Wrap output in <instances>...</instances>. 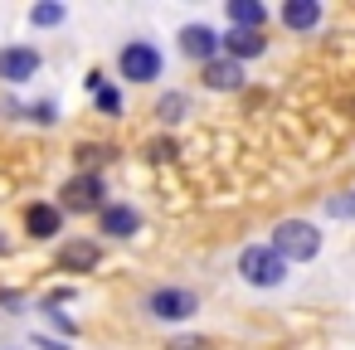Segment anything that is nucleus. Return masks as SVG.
<instances>
[{
  "label": "nucleus",
  "instance_id": "f257e3e1",
  "mask_svg": "<svg viewBox=\"0 0 355 350\" xmlns=\"http://www.w3.org/2000/svg\"><path fill=\"white\" fill-rule=\"evenodd\" d=\"M268 243H272V253L282 263H311L321 253V229L306 224V219H277V229H272Z\"/></svg>",
  "mask_w": 355,
  "mask_h": 350
},
{
  "label": "nucleus",
  "instance_id": "f03ea898",
  "mask_svg": "<svg viewBox=\"0 0 355 350\" xmlns=\"http://www.w3.org/2000/svg\"><path fill=\"white\" fill-rule=\"evenodd\" d=\"M117 73H122L127 83H156V78L166 73V54H161L151 40H127V44L117 49Z\"/></svg>",
  "mask_w": 355,
  "mask_h": 350
},
{
  "label": "nucleus",
  "instance_id": "7ed1b4c3",
  "mask_svg": "<svg viewBox=\"0 0 355 350\" xmlns=\"http://www.w3.org/2000/svg\"><path fill=\"white\" fill-rule=\"evenodd\" d=\"M239 277L248 282V287H282L287 282V263L272 253V243H248L243 253H239Z\"/></svg>",
  "mask_w": 355,
  "mask_h": 350
},
{
  "label": "nucleus",
  "instance_id": "20e7f679",
  "mask_svg": "<svg viewBox=\"0 0 355 350\" xmlns=\"http://www.w3.org/2000/svg\"><path fill=\"white\" fill-rule=\"evenodd\" d=\"M59 209L64 214H103L107 209V185L98 170H78L64 190H59Z\"/></svg>",
  "mask_w": 355,
  "mask_h": 350
},
{
  "label": "nucleus",
  "instance_id": "39448f33",
  "mask_svg": "<svg viewBox=\"0 0 355 350\" xmlns=\"http://www.w3.org/2000/svg\"><path fill=\"white\" fill-rule=\"evenodd\" d=\"M200 311V297L190 287H151L146 292V316L151 321H190Z\"/></svg>",
  "mask_w": 355,
  "mask_h": 350
},
{
  "label": "nucleus",
  "instance_id": "423d86ee",
  "mask_svg": "<svg viewBox=\"0 0 355 350\" xmlns=\"http://www.w3.org/2000/svg\"><path fill=\"white\" fill-rule=\"evenodd\" d=\"M40 69H44V54H40L35 44H6V49H0V83L20 88V83H30Z\"/></svg>",
  "mask_w": 355,
  "mask_h": 350
},
{
  "label": "nucleus",
  "instance_id": "0eeeda50",
  "mask_svg": "<svg viewBox=\"0 0 355 350\" xmlns=\"http://www.w3.org/2000/svg\"><path fill=\"white\" fill-rule=\"evenodd\" d=\"M180 54L205 69V64H214V59L224 54V40H219L209 25H185V30H180Z\"/></svg>",
  "mask_w": 355,
  "mask_h": 350
},
{
  "label": "nucleus",
  "instance_id": "6e6552de",
  "mask_svg": "<svg viewBox=\"0 0 355 350\" xmlns=\"http://www.w3.org/2000/svg\"><path fill=\"white\" fill-rule=\"evenodd\" d=\"M103 263V243L98 238H69L59 253H54V268L59 272H93Z\"/></svg>",
  "mask_w": 355,
  "mask_h": 350
},
{
  "label": "nucleus",
  "instance_id": "1a4fd4ad",
  "mask_svg": "<svg viewBox=\"0 0 355 350\" xmlns=\"http://www.w3.org/2000/svg\"><path fill=\"white\" fill-rule=\"evenodd\" d=\"M25 234L40 238V243L59 238V234H64V209H59V204H44V200L30 204V209H25Z\"/></svg>",
  "mask_w": 355,
  "mask_h": 350
},
{
  "label": "nucleus",
  "instance_id": "9d476101",
  "mask_svg": "<svg viewBox=\"0 0 355 350\" xmlns=\"http://www.w3.org/2000/svg\"><path fill=\"white\" fill-rule=\"evenodd\" d=\"M98 234H107V238H132V234H141V209H137V204H107V209L98 214Z\"/></svg>",
  "mask_w": 355,
  "mask_h": 350
},
{
  "label": "nucleus",
  "instance_id": "9b49d317",
  "mask_svg": "<svg viewBox=\"0 0 355 350\" xmlns=\"http://www.w3.org/2000/svg\"><path fill=\"white\" fill-rule=\"evenodd\" d=\"M321 0H282V10H277V20L292 30V35H311L316 25H321Z\"/></svg>",
  "mask_w": 355,
  "mask_h": 350
},
{
  "label": "nucleus",
  "instance_id": "f8f14e48",
  "mask_svg": "<svg viewBox=\"0 0 355 350\" xmlns=\"http://www.w3.org/2000/svg\"><path fill=\"white\" fill-rule=\"evenodd\" d=\"M200 78H205V88L209 93H239L243 88V64H234V59H214V64H205L200 69Z\"/></svg>",
  "mask_w": 355,
  "mask_h": 350
},
{
  "label": "nucleus",
  "instance_id": "ddd939ff",
  "mask_svg": "<svg viewBox=\"0 0 355 350\" xmlns=\"http://www.w3.org/2000/svg\"><path fill=\"white\" fill-rule=\"evenodd\" d=\"M219 40H224V59H234V64H248V59H263L268 54V40L263 35H248V30H229Z\"/></svg>",
  "mask_w": 355,
  "mask_h": 350
},
{
  "label": "nucleus",
  "instance_id": "4468645a",
  "mask_svg": "<svg viewBox=\"0 0 355 350\" xmlns=\"http://www.w3.org/2000/svg\"><path fill=\"white\" fill-rule=\"evenodd\" d=\"M224 15H229V30H248V35H263V25H268V10L258 0H229Z\"/></svg>",
  "mask_w": 355,
  "mask_h": 350
},
{
  "label": "nucleus",
  "instance_id": "2eb2a0df",
  "mask_svg": "<svg viewBox=\"0 0 355 350\" xmlns=\"http://www.w3.org/2000/svg\"><path fill=\"white\" fill-rule=\"evenodd\" d=\"M156 117H161L166 127L185 122V117H190V93H161V103H156Z\"/></svg>",
  "mask_w": 355,
  "mask_h": 350
},
{
  "label": "nucleus",
  "instance_id": "dca6fc26",
  "mask_svg": "<svg viewBox=\"0 0 355 350\" xmlns=\"http://www.w3.org/2000/svg\"><path fill=\"white\" fill-rule=\"evenodd\" d=\"M64 20H69V10L59 6V0H40V6L30 10V25H35V30H54V25H64Z\"/></svg>",
  "mask_w": 355,
  "mask_h": 350
},
{
  "label": "nucleus",
  "instance_id": "f3484780",
  "mask_svg": "<svg viewBox=\"0 0 355 350\" xmlns=\"http://www.w3.org/2000/svg\"><path fill=\"white\" fill-rule=\"evenodd\" d=\"M93 103H98V112L117 117L122 112V88H103V93H93Z\"/></svg>",
  "mask_w": 355,
  "mask_h": 350
},
{
  "label": "nucleus",
  "instance_id": "a211bd4d",
  "mask_svg": "<svg viewBox=\"0 0 355 350\" xmlns=\"http://www.w3.org/2000/svg\"><path fill=\"white\" fill-rule=\"evenodd\" d=\"M73 156H78V166H88V170H93V166H107V161H112V151H107V146H78Z\"/></svg>",
  "mask_w": 355,
  "mask_h": 350
},
{
  "label": "nucleus",
  "instance_id": "6ab92c4d",
  "mask_svg": "<svg viewBox=\"0 0 355 350\" xmlns=\"http://www.w3.org/2000/svg\"><path fill=\"white\" fill-rule=\"evenodd\" d=\"M30 112V122H40V127H54L59 122V107L54 103H35V107H25Z\"/></svg>",
  "mask_w": 355,
  "mask_h": 350
},
{
  "label": "nucleus",
  "instance_id": "aec40b11",
  "mask_svg": "<svg viewBox=\"0 0 355 350\" xmlns=\"http://www.w3.org/2000/svg\"><path fill=\"white\" fill-rule=\"evenodd\" d=\"M166 350H214L205 335H175V340H166Z\"/></svg>",
  "mask_w": 355,
  "mask_h": 350
},
{
  "label": "nucleus",
  "instance_id": "412c9836",
  "mask_svg": "<svg viewBox=\"0 0 355 350\" xmlns=\"http://www.w3.org/2000/svg\"><path fill=\"white\" fill-rule=\"evenodd\" d=\"M326 214H336V219H350V214H355V195H340V200H326Z\"/></svg>",
  "mask_w": 355,
  "mask_h": 350
},
{
  "label": "nucleus",
  "instance_id": "4be33fe9",
  "mask_svg": "<svg viewBox=\"0 0 355 350\" xmlns=\"http://www.w3.org/2000/svg\"><path fill=\"white\" fill-rule=\"evenodd\" d=\"M146 156H151V161H175V141H151Z\"/></svg>",
  "mask_w": 355,
  "mask_h": 350
},
{
  "label": "nucleus",
  "instance_id": "5701e85b",
  "mask_svg": "<svg viewBox=\"0 0 355 350\" xmlns=\"http://www.w3.org/2000/svg\"><path fill=\"white\" fill-rule=\"evenodd\" d=\"M44 316H49V321H54V326H59V331H69V335H73V331H78V321H73V316H64V311H59V306H44Z\"/></svg>",
  "mask_w": 355,
  "mask_h": 350
},
{
  "label": "nucleus",
  "instance_id": "b1692460",
  "mask_svg": "<svg viewBox=\"0 0 355 350\" xmlns=\"http://www.w3.org/2000/svg\"><path fill=\"white\" fill-rule=\"evenodd\" d=\"M0 306H6V311H20V292H6V287H0Z\"/></svg>",
  "mask_w": 355,
  "mask_h": 350
},
{
  "label": "nucleus",
  "instance_id": "393cba45",
  "mask_svg": "<svg viewBox=\"0 0 355 350\" xmlns=\"http://www.w3.org/2000/svg\"><path fill=\"white\" fill-rule=\"evenodd\" d=\"M35 345H40V350H69V345H64V340H49V335H44V331H40V335H35Z\"/></svg>",
  "mask_w": 355,
  "mask_h": 350
},
{
  "label": "nucleus",
  "instance_id": "a878e982",
  "mask_svg": "<svg viewBox=\"0 0 355 350\" xmlns=\"http://www.w3.org/2000/svg\"><path fill=\"white\" fill-rule=\"evenodd\" d=\"M0 253H6V234H0Z\"/></svg>",
  "mask_w": 355,
  "mask_h": 350
},
{
  "label": "nucleus",
  "instance_id": "bb28decb",
  "mask_svg": "<svg viewBox=\"0 0 355 350\" xmlns=\"http://www.w3.org/2000/svg\"><path fill=\"white\" fill-rule=\"evenodd\" d=\"M350 195H355V190H350Z\"/></svg>",
  "mask_w": 355,
  "mask_h": 350
}]
</instances>
